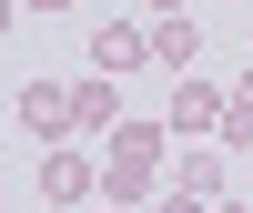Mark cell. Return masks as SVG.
<instances>
[{
    "label": "cell",
    "instance_id": "obj_1",
    "mask_svg": "<svg viewBox=\"0 0 253 213\" xmlns=\"http://www.w3.org/2000/svg\"><path fill=\"white\" fill-rule=\"evenodd\" d=\"M162 173H172V122H112V153H101V193H112V203H142Z\"/></svg>",
    "mask_w": 253,
    "mask_h": 213
},
{
    "label": "cell",
    "instance_id": "obj_2",
    "mask_svg": "<svg viewBox=\"0 0 253 213\" xmlns=\"http://www.w3.org/2000/svg\"><path fill=\"white\" fill-rule=\"evenodd\" d=\"M223 81H172V102H162V122H172V142H203V132H223Z\"/></svg>",
    "mask_w": 253,
    "mask_h": 213
},
{
    "label": "cell",
    "instance_id": "obj_3",
    "mask_svg": "<svg viewBox=\"0 0 253 213\" xmlns=\"http://www.w3.org/2000/svg\"><path fill=\"white\" fill-rule=\"evenodd\" d=\"M41 193L51 203H91L101 193V162L81 153V142H51V153H41Z\"/></svg>",
    "mask_w": 253,
    "mask_h": 213
},
{
    "label": "cell",
    "instance_id": "obj_4",
    "mask_svg": "<svg viewBox=\"0 0 253 213\" xmlns=\"http://www.w3.org/2000/svg\"><path fill=\"white\" fill-rule=\"evenodd\" d=\"M142 61H152V20H101L91 31V71H142Z\"/></svg>",
    "mask_w": 253,
    "mask_h": 213
},
{
    "label": "cell",
    "instance_id": "obj_5",
    "mask_svg": "<svg viewBox=\"0 0 253 213\" xmlns=\"http://www.w3.org/2000/svg\"><path fill=\"white\" fill-rule=\"evenodd\" d=\"M20 132L71 142V132H81V122H71V92H61V81H20Z\"/></svg>",
    "mask_w": 253,
    "mask_h": 213
},
{
    "label": "cell",
    "instance_id": "obj_6",
    "mask_svg": "<svg viewBox=\"0 0 253 213\" xmlns=\"http://www.w3.org/2000/svg\"><path fill=\"white\" fill-rule=\"evenodd\" d=\"M193 51H203V31L182 10H152V71H193Z\"/></svg>",
    "mask_w": 253,
    "mask_h": 213
},
{
    "label": "cell",
    "instance_id": "obj_7",
    "mask_svg": "<svg viewBox=\"0 0 253 213\" xmlns=\"http://www.w3.org/2000/svg\"><path fill=\"white\" fill-rule=\"evenodd\" d=\"M71 122H81V132H112V122H122V81H112V71L71 81Z\"/></svg>",
    "mask_w": 253,
    "mask_h": 213
},
{
    "label": "cell",
    "instance_id": "obj_8",
    "mask_svg": "<svg viewBox=\"0 0 253 213\" xmlns=\"http://www.w3.org/2000/svg\"><path fill=\"white\" fill-rule=\"evenodd\" d=\"M172 183H182V193H203V203H223V183H233V162H213L203 142H182V153H172Z\"/></svg>",
    "mask_w": 253,
    "mask_h": 213
},
{
    "label": "cell",
    "instance_id": "obj_9",
    "mask_svg": "<svg viewBox=\"0 0 253 213\" xmlns=\"http://www.w3.org/2000/svg\"><path fill=\"white\" fill-rule=\"evenodd\" d=\"M223 142H233V153H253V71L233 81V102H223Z\"/></svg>",
    "mask_w": 253,
    "mask_h": 213
},
{
    "label": "cell",
    "instance_id": "obj_10",
    "mask_svg": "<svg viewBox=\"0 0 253 213\" xmlns=\"http://www.w3.org/2000/svg\"><path fill=\"white\" fill-rule=\"evenodd\" d=\"M152 213H203V193H182V183H172V193H162Z\"/></svg>",
    "mask_w": 253,
    "mask_h": 213
},
{
    "label": "cell",
    "instance_id": "obj_11",
    "mask_svg": "<svg viewBox=\"0 0 253 213\" xmlns=\"http://www.w3.org/2000/svg\"><path fill=\"white\" fill-rule=\"evenodd\" d=\"M203 213H253V193H243V203H233V193H223V203H203Z\"/></svg>",
    "mask_w": 253,
    "mask_h": 213
},
{
    "label": "cell",
    "instance_id": "obj_12",
    "mask_svg": "<svg viewBox=\"0 0 253 213\" xmlns=\"http://www.w3.org/2000/svg\"><path fill=\"white\" fill-rule=\"evenodd\" d=\"M31 10H81V0H31Z\"/></svg>",
    "mask_w": 253,
    "mask_h": 213
},
{
    "label": "cell",
    "instance_id": "obj_13",
    "mask_svg": "<svg viewBox=\"0 0 253 213\" xmlns=\"http://www.w3.org/2000/svg\"><path fill=\"white\" fill-rule=\"evenodd\" d=\"M243 193H253V153H243Z\"/></svg>",
    "mask_w": 253,
    "mask_h": 213
},
{
    "label": "cell",
    "instance_id": "obj_14",
    "mask_svg": "<svg viewBox=\"0 0 253 213\" xmlns=\"http://www.w3.org/2000/svg\"><path fill=\"white\" fill-rule=\"evenodd\" d=\"M0 31H10V0H0Z\"/></svg>",
    "mask_w": 253,
    "mask_h": 213
},
{
    "label": "cell",
    "instance_id": "obj_15",
    "mask_svg": "<svg viewBox=\"0 0 253 213\" xmlns=\"http://www.w3.org/2000/svg\"><path fill=\"white\" fill-rule=\"evenodd\" d=\"M152 10H182V0H152Z\"/></svg>",
    "mask_w": 253,
    "mask_h": 213
},
{
    "label": "cell",
    "instance_id": "obj_16",
    "mask_svg": "<svg viewBox=\"0 0 253 213\" xmlns=\"http://www.w3.org/2000/svg\"><path fill=\"white\" fill-rule=\"evenodd\" d=\"M101 213H132V203H101Z\"/></svg>",
    "mask_w": 253,
    "mask_h": 213
}]
</instances>
